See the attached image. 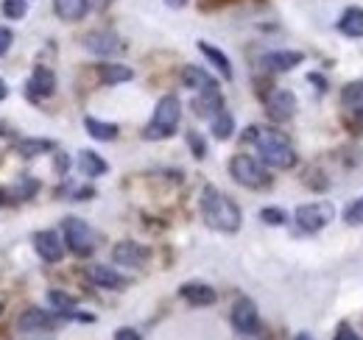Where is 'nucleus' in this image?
I'll return each mask as SVG.
<instances>
[{"label": "nucleus", "instance_id": "obj_23", "mask_svg": "<svg viewBox=\"0 0 363 340\" xmlns=\"http://www.w3.org/2000/svg\"><path fill=\"white\" fill-rule=\"evenodd\" d=\"M98 79H101V84L115 86V84H123V81H132L135 79V70L126 67V64H101L98 67Z\"/></svg>", "mask_w": 363, "mask_h": 340}, {"label": "nucleus", "instance_id": "obj_7", "mask_svg": "<svg viewBox=\"0 0 363 340\" xmlns=\"http://www.w3.org/2000/svg\"><path fill=\"white\" fill-rule=\"evenodd\" d=\"M232 327L243 338H252L260 329V312H257V304L252 298L243 296L235 301V307H232Z\"/></svg>", "mask_w": 363, "mask_h": 340}, {"label": "nucleus", "instance_id": "obj_36", "mask_svg": "<svg viewBox=\"0 0 363 340\" xmlns=\"http://www.w3.org/2000/svg\"><path fill=\"white\" fill-rule=\"evenodd\" d=\"M53 168H56V173H59V176H65V173H67V168H70V159H67V154H56V162H53Z\"/></svg>", "mask_w": 363, "mask_h": 340}, {"label": "nucleus", "instance_id": "obj_21", "mask_svg": "<svg viewBox=\"0 0 363 340\" xmlns=\"http://www.w3.org/2000/svg\"><path fill=\"white\" fill-rule=\"evenodd\" d=\"M53 11L65 23H79L90 11V0H53Z\"/></svg>", "mask_w": 363, "mask_h": 340}, {"label": "nucleus", "instance_id": "obj_3", "mask_svg": "<svg viewBox=\"0 0 363 340\" xmlns=\"http://www.w3.org/2000/svg\"><path fill=\"white\" fill-rule=\"evenodd\" d=\"M182 120V103L177 95H162L154 106V115H151V123L145 126L143 137L145 140H168L177 134Z\"/></svg>", "mask_w": 363, "mask_h": 340}, {"label": "nucleus", "instance_id": "obj_17", "mask_svg": "<svg viewBox=\"0 0 363 340\" xmlns=\"http://www.w3.org/2000/svg\"><path fill=\"white\" fill-rule=\"evenodd\" d=\"M53 89H56V76H53V70L45 67V64L34 67V73H31V79H28V95H31V98H50Z\"/></svg>", "mask_w": 363, "mask_h": 340}, {"label": "nucleus", "instance_id": "obj_41", "mask_svg": "<svg viewBox=\"0 0 363 340\" xmlns=\"http://www.w3.org/2000/svg\"><path fill=\"white\" fill-rule=\"evenodd\" d=\"M296 340H313V338H311V335H299Z\"/></svg>", "mask_w": 363, "mask_h": 340}, {"label": "nucleus", "instance_id": "obj_40", "mask_svg": "<svg viewBox=\"0 0 363 340\" xmlns=\"http://www.w3.org/2000/svg\"><path fill=\"white\" fill-rule=\"evenodd\" d=\"M3 204H6V193L0 190V207H3Z\"/></svg>", "mask_w": 363, "mask_h": 340}, {"label": "nucleus", "instance_id": "obj_28", "mask_svg": "<svg viewBox=\"0 0 363 340\" xmlns=\"http://www.w3.org/2000/svg\"><path fill=\"white\" fill-rule=\"evenodd\" d=\"M56 145L50 142V140H20L17 142V154L23 157V159H34V157H40V154H48V151H53Z\"/></svg>", "mask_w": 363, "mask_h": 340}, {"label": "nucleus", "instance_id": "obj_5", "mask_svg": "<svg viewBox=\"0 0 363 340\" xmlns=\"http://www.w3.org/2000/svg\"><path fill=\"white\" fill-rule=\"evenodd\" d=\"M65 249H70L76 256H90L95 251V232L82 217H65Z\"/></svg>", "mask_w": 363, "mask_h": 340}, {"label": "nucleus", "instance_id": "obj_8", "mask_svg": "<svg viewBox=\"0 0 363 340\" xmlns=\"http://www.w3.org/2000/svg\"><path fill=\"white\" fill-rule=\"evenodd\" d=\"M296 106H299V101H296V95L291 89H274V92L266 95V115L272 118L274 123L291 120L296 115Z\"/></svg>", "mask_w": 363, "mask_h": 340}, {"label": "nucleus", "instance_id": "obj_25", "mask_svg": "<svg viewBox=\"0 0 363 340\" xmlns=\"http://www.w3.org/2000/svg\"><path fill=\"white\" fill-rule=\"evenodd\" d=\"M210 131H213V137L216 140H229L232 134H235V115L227 112V109H218L213 118H210Z\"/></svg>", "mask_w": 363, "mask_h": 340}, {"label": "nucleus", "instance_id": "obj_4", "mask_svg": "<svg viewBox=\"0 0 363 340\" xmlns=\"http://www.w3.org/2000/svg\"><path fill=\"white\" fill-rule=\"evenodd\" d=\"M229 173L240 187H249V190H266L272 184V176H269L266 165L255 157H246V154H238L229 159Z\"/></svg>", "mask_w": 363, "mask_h": 340}, {"label": "nucleus", "instance_id": "obj_34", "mask_svg": "<svg viewBox=\"0 0 363 340\" xmlns=\"http://www.w3.org/2000/svg\"><path fill=\"white\" fill-rule=\"evenodd\" d=\"M11 42H14V37H11V31L0 26V56H6V53H9V47H11Z\"/></svg>", "mask_w": 363, "mask_h": 340}, {"label": "nucleus", "instance_id": "obj_18", "mask_svg": "<svg viewBox=\"0 0 363 340\" xmlns=\"http://www.w3.org/2000/svg\"><path fill=\"white\" fill-rule=\"evenodd\" d=\"M341 109L347 115L363 118V79L344 84V89H341Z\"/></svg>", "mask_w": 363, "mask_h": 340}, {"label": "nucleus", "instance_id": "obj_22", "mask_svg": "<svg viewBox=\"0 0 363 340\" xmlns=\"http://www.w3.org/2000/svg\"><path fill=\"white\" fill-rule=\"evenodd\" d=\"M182 81L184 86H190V89H218V81L204 70V67H196V64H187V67H182Z\"/></svg>", "mask_w": 363, "mask_h": 340}, {"label": "nucleus", "instance_id": "obj_15", "mask_svg": "<svg viewBox=\"0 0 363 340\" xmlns=\"http://www.w3.org/2000/svg\"><path fill=\"white\" fill-rule=\"evenodd\" d=\"M87 279H90L92 285L104 288V290H118V288L129 285V279L123 273H118L115 268H109V265H90L87 268Z\"/></svg>", "mask_w": 363, "mask_h": 340}, {"label": "nucleus", "instance_id": "obj_39", "mask_svg": "<svg viewBox=\"0 0 363 340\" xmlns=\"http://www.w3.org/2000/svg\"><path fill=\"white\" fill-rule=\"evenodd\" d=\"M6 95H9V86H6V81L0 79V101H6Z\"/></svg>", "mask_w": 363, "mask_h": 340}, {"label": "nucleus", "instance_id": "obj_24", "mask_svg": "<svg viewBox=\"0 0 363 340\" xmlns=\"http://www.w3.org/2000/svg\"><path fill=\"white\" fill-rule=\"evenodd\" d=\"M84 128H87V134H90L92 140H98V142H112L121 134L118 123H106V120H98V118H84Z\"/></svg>", "mask_w": 363, "mask_h": 340}, {"label": "nucleus", "instance_id": "obj_14", "mask_svg": "<svg viewBox=\"0 0 363 340\" xmlns=\"http://www.w3.org/2000/svg\"><path fill=\"white\" fill-rule=\"evenodd\" d=\"M179 296L190 304V307H213L218 301V293L213 290V285L207 282H184L179 288Z\"/></svg>", "mask_w": 363, "mask_h": 340}, {"label": "nucleus", "instance_id": "obj_37", "mask_svg": "<svg viewBox=\"0 0 363 340\" xmlns=\"http://www.w3.org/2000/svg\"><path fill=\"white\" fill-rule=\"evenodd\" d=\"M308 81H311V84H316L318 92H324V89H327V79H324V76H318V73H311V76H308Z\"/></svg>", "mask_w": 363, "mask_h": 340}, {"label": "nucleus", "instance_id": "obj_2", "mask_svg": "<svg viewBox=\"0 0 363 340\" xmlns=\"http://www.w3.org/2000/svg\"><path fill=\"white\" fill-rule=\"evenodd\" d=\"M255 145H257V154H260V162L269 165V168L277 170H291L299 157L294 151V145L288 142V137L277 128H260L257 126V134H255Z\"/></svg>", "mask_w": 363, "mask_h": 340}, {"label": "nucleus", "instance_id": "obj_9", "mask_svg": "<svg viewBox=\"0 0 363 340\" xmlns=\"http://www.w3.org/2000/svg\"><path fill=\"white\" fill-rule=\"evenodd\" d=\"M82 42H84V47H87L90 53L101 56V59H106V56H118V53L126 50L123 40H121L115 31H90Z\"/></svg>", "mask_w": 363, "mask_h": 340}, {"label": "nucleus", "instance_id": "obj_29", "mask_svg": "<svg viewBox=\"0 0 363 340\" xmlns=\"http://www.w3.org/2000/svg\"><path fill=\"white\" fill-rule=\"evenodd\" d=\"M3 17L9 20H23L28 14V0H3Z\"/></svg>", "mask_w": 363, "mask_h": 340}, {"label": "nucleus", "instance_id": "obj_1", "mask_svg": "<svg viewBox=\"0 0 363 340\" xmlns=\"http://www.w3.org/2000/svg\"><path fill=\"white\" fill-rule=\"evenodd\" d=\"M201 217L210 229L216 232H224V234H235L240 232V223H243V212L240 207L229 198L227 193H221L218 187L207 184L201 190Z\"/></svg>", "mask_w": 363, "mask_h": 340}, {"label": "nucleus", "instance_id": "obj_11", "mask_svg": "<svg viewBox=\"0 0 363 340\" xmlns=\"http://www.w3.org/2000/svg\"><path fill=\"white\" fill-rule=\"evenodd\" d=\"M56 324H59V318L40 307H28L17 321L20 332H50V329H56Z\"/></svg>", "mask_w": 363, "mask_h": 340}, {"label": "nucleus", "instance_id": "obj_38", "mask_svg": "<svg viewBox=\"0 0 363 340\" xmlns=\"http://www.w3.org/2000/svg\"><path fill=\"white\" fill-rule=\"evenodd\" d=\"M165 3H168L171 8H184V6H187V0H165Z\"/></svg>", "mask_w": 363, "mask_h": 340}, {"label": "nucleus", "instance_id": "obj_19", "mask_svg": "<svg viewBox=\"0 0 363 340\" xmlns=\"http://www.w3.org/2000/svg\"><path fill=\"white\" fill-rule=\"evenodd\" d=\"M199 50L207 56V62L221 73V79L224 81H232V62H229V56L221 50V47H216V45H210V42H204V40H199Z\"/></svg>", "mask_w": 363, "mask_h": 340}, {"label": "nucleus", "instance_id": "obj_33", "mask_svg": "<svg viewBox=\"0 0 363 340\" xmlns=\"http://www.w3.org/2000/svg\"><path fill=\"white\" fill-rule=\"evenodd\" d=\"M333 340H361V338L352 332V327H350L347 321H341V324H338V332H335V338Z\"/></svg>", "mask_w": 363, "mask_h": 340}, {"label": "nucleus", "instance_id": "obj_20", "mask_svg": "<svg viewBox=\"0 0 363 340\" xmlns=\"http://www.w3.org/2000/svg\"><path fill=\"white\" fill-rule=\"evenodd\" d=\"M338 31L350 40H361L363 37V8L361 6H350L341 17H338Z\"/></svg>", "mask_w": 363, "mask_h": 340}, {"label": "nucleus", "instance_id": "obj_10", "mask_svg": "<svg viewBox=\"0 0 363 340\" xmlns=\"http://www.w3.org/2000/svg\"><path fill=\"white\" fill-rule=\"evenodd\" d=\"M305 62L302 50H272L260 59V67L269 73H291L294 67H299Z\"/></svg>", "mask_w": 363, "mask_h": 340}, {"label": "nucleus", "instance_id": "obj_6", "mask_svg": "<svg viewBox=\"0 0 363 340\" xmlns=\"http://www.w3.org/2000/svg\"><path fill=\"white\" fill-rule=\"evenodd\" d=\"M333 217H335V207H333L330 201H311V204L296 207V212H294L296 226H299L302 232H311V234H313V232H321L324 226H330Z\"/></svg>", "mask_w": 363, "mask_h": 340}, {"label": "nucleus", "instance_id": "obj_27", "mask_svg": "<svg viewBox=\"0 0 363 340\" xmlns=\"http://www.w3.org/2000/svg\"><path fill=\"white\" fill-rule=\"evenodd\" d=\"M37 190H40V181H37V178H31V176H20V178L9 187V196H11L14 201H31V198L37 196Z\"/></svg>", "mask_w": 363, "mask_h": 340}, {"label": "nucleus", "instance_id": "obj_31", "mask_svg": "<svg viewBox=\"0 0 363 340\" xmlns=\"http://www.w3.org/2000/svg\"><path fill=\"white\" fill-rule=\"evenodd\" d=\"M260 220L269 223V226H285L288 223V212L279 210V207H266V210H260Z\"/></svg>", "mask_w": 363, "mask_h": 340}, {"label": "nucleus", "instance_id": "obj_30", "mask_svg": "<svg viewBox=\"0 0 363 340\" xmlns=\"http://www.w3.org/2000/svg\"><path fill=\"white\" fill-rule=\"evenodd\" d=\"M344 223H347V226H363V196L347 204V210H344Z\"/></svg>", "mask_w": 363, "mask_h": 340}, {"label": "nucleus", "instance_id": "obj_26", "mask_svg": "<svg viewBox=\"0 0 363 340\" xmlns=\"http://www.w3.org/2000/svg\"><path fill=\"white\" fill-rule=\"evenodd\" d=\"M76 165H79V170L87 176V178H95V176H104L106 170H109V165H106V159H101L95 151H82L79 154V159H76Z\"/></svg>", "mask_w": 363, "mask_h": 340}, {"label": "nucleus", "instance_id": "obj_16", "mask_svg": "<svg viewBox=\"0 0 363 340\" xmlns=\"http://www.w3.org/2000/svg\"><path fill=\"white\" fill-rule=\"evenodd\" d=\"M193 115L196 118H213L218 109H224V95L218 92V89H201L196 98H193Z\"/></svg>", "mask_w": 363, "mask_h": 340}, {"label": "nucleus", "instance_id": "obj_13", "mask_svg": "<svg viewBox=\"0 0 363 340\" xmlns=\"http://www.w3.org/2000/svg\"><path fill=\"white\" fill-rule=\"evenodd\" d=\"M148 254H151V251H148L145 246L135 243V240H121V243L112 249L115 265H123V268H140V265H145Z\"/></svg>", "mask_w": 363, "mask_h": 340}, {"label": "nucleus", "instance_id": "obj_32", "mask_svg": "<svg viewBox=\"0 0 363 340\" xmlns=\"http://www.w3.org/2000/svg\"><path fill=\"white\" fill-rule=\"evenodd\" d=\"M187 145H190V151H193L196 159H204L207 157V142H204V137L199 131H187Z\"/></svg>", "mask_w": 363, "mask_h": 340}, {"label": "nucleus", "instance_id": "obj_35", "mask_svg": "<svg viewBox=\"0 0 363 340\" xmlns=\"http://www.w3.org/2000/svg\"><path fill=\"white\" fill-rule=\"evenodd\" d=\"M115 340H143V335L132 329V327H121L118 332H115Z\"/></svg>", "mask_w": 363, "mask_h": 340}, {"label": "nucleus", "instance_id": "obj_12", "mask_svg": "<svg viewBox=\"0 0 363 340\" xmlns=\"http://www.w3.org/2000/svg\"><path fill=\"white\" fill-rule=\"evenodd\" d=\"M34 249H37V254L43 256L45 262H62V256H65V240L53 229H43V232L34 234Z\"/></svg>", "mask_w": 363, "mask_h": 340}]
</instances>
